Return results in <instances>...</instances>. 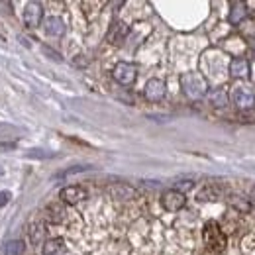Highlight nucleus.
<instances>
[{
    "label": "nucleus",
    "mask_w": 255,
    "mask_h": 255,
    "mask_svg": "<svg viewBox=\"0 0 255 255\" xmlns=\"http://www.w3.org/2000/svg\"><path fill=\"white\" fill-rule=\"evenodd\" d=\"M30 232V240H32V244H37L39 240H41V236H43V226L41 224H30V228H28Z\"/></svg>",
    "instance_id": "a211bd4d"
},
{
    "label": "nucleus",
    "mask_w": 255,
    "mask_h": 255,
    "mask_svg": "<svg viewBox=\"0 0 255 255\" xmlns=\"http://www.w3.org/2000/svg\"><path fill=\"white\" fill-rule=\"evenodd\" d=\"M10 198H12V194H10L8 191L0 192V206H6V204L10 202Z\"/></svg>",
    "instance_id": "412c9836"
},
{
    "label": "nucleus",
    "mask_w": 255,
    "mask_h": 255,
    "mask_svg": "<svg viewBox=\"0 0 255 255\" xmlns=\"http://www.w3.org/2000/svg\"><path fill=\"white\" fill-rule=\"evenodd\" d=\"M112 77H114L116 83H120L124 87H129V85H133V81L137 77V67L133 63L120 61V63H116V67L112 69Z\"/></svg>",
    "instance_id": "7ed1b4c3"
},
{
    "label": "nucleus",
    "mask_w": 255,
    "mask_h": 255,
    "mask_svg": "<svg viewBox=\"0 0 255 255\" xmlns=\"http://www.w3.org/2000/svg\"><path fill=\"white\" fill-rule=\"evenodd\" d=\"M108 192H110L112 198H116V200H129V198L135 196V191L126 187V185H112V187H108Z\"/></svg>",
    "instance_id": "f8f14e48"
},
{
    "label": "nucleus",
    "mask_w": 255,
    "mask_h": 255,
    "mask_svg": "<svg viewBox=\"0 0 255 255\" xmlns=\"http://www.w3.org/2000/svg\"><path fill=\"white\" fill-rule=\"evenodd\" d=\"M230 75L234 79H246L250 75V63H248V59H244V57L234 59L232 65H230Z\"/></svg>",
    "instance_id": "9b49d317"
},
{
    "label": "nucleus",
    "mask_w": 255,
    "mask_h": 255,
    "mask_svg": "<svg viewBox=\"0 0 255 255\" xmlns=\"http://www.w3.org/2000/svg\"><path fill=\"white\" fill-rule=\"evenodd\" d=\"M181 89L192 100H198V98H202V96L208 93V85H206V81L198 73H187V75H183L181 77Z\"/></svg>",
    "instance_id": "f257e3e1"
},
{
    "label": "nucleus",
    "mask_w": 255,
    "mask_h": 255,
    "mask_svg": "<svg viewBox=\"0 0 255 255\" xmlns=\"http://www.w3.org/2000/svg\"><path fill=\"white\" fill-rule=\"evenodd\" d=\"M43 18V6L39 2H28L24 8V24L28 28H37Z\"/></svg>",
    "instance_id": "39448f33"
},
{
    "label": "nucleus",
    "mask_w": 255,
    "mask_h": 255,
    "mask_svg": "<svg viewBox=\"0 0 255 255\" xmlns=\"http://www.w3.org/2000/svg\"><path fill=\"white\" fill-rule=\"evenodd\" d=\"M24 252V244L20 240H12L4 244V254L6 255H22Z\"/></svg>",
    "instance_id": "f3484780"
},
{
    "label": "nucleus",
    "mask_w": 255,
    "mask_h": 255,
    "mask_svg": "<svg viewBox=\"0 0 255 255\" xmlns=\"http://www.w3.org/2000/svg\"><path fill=\"white\" fill-rule=\"evenodd\" d=\"M252 200H255V187H254V191H252Z\"/></svg>",
    "instance_id": "4be33fe9"
},
{
    "label": "nucleus",
    "mask_w": 255,
    "mask_h": 255,
    "mask_svg": "<svg viewBox=\"0 0 255 255\" xmlns=\"http://www.w3.org/2000/svg\"><path fill=\"white\" fill-rule=\"evenodd\" d=\"M161 204H163L165 210H169V212H177V210L185 208L187 198H185L183 192H179V191H167L163 196H161Z\"/></svg>",
    "instance_id": "20e7f679"
},
{
    "label": "nucleus",
    "mask_w": 255,
    "mask_h": 255,
    "mask_svg": "<svg viewBox=\"0 0 255 255\" xmlns=\"http://www.w3.org/2000/svg\"><path fill=\"white\" fill-rule=\"evenodd\" d=\"M202 238H204V244L210 252L214 254H222L224 248H226V236L220 230V226L216 222H206L204 224V232H202Z\"/></svg>",
    "instance_id": "f03ea898"
},
{
    "label": "nucleus",
    "mask_w": 255,
    "mask_h": 255,
    "mask_svg": "<svg viewBox=\"0 0 255 255\" xmlns=\"http://www.w3.org/2000/svg\"><path fill=\"white\" fill-rule=\"evenodd\" d=\"M89 169H91L89 165H77V167H69L67 171L59 173L55 179H65V177H69V175H75V173H83V171H89Z\"/></svg>",
    "instance_id": "6ab92c4d"
},
{
    "label": "nucleus",
    "mask_w": 255,
    "mask_h": 255,
    "mask_svg": "<svg viewBox=\"0 0 255 255\" xmlns=\"http://www.w3.org/2000/svg\"><path fill=\"white\" fill-rule=\"evenodd\" d=\"M192 185H194L192 181H181V183H177V187H175L173 191H179V192H181V191H191Z\"/></svg>",
    "instance_id": "aec40b11"
},
{
    "label": "nucleus",
    "mask_w": 255,
    "mask_h": 255,
    "mask_svg": "<svg viewBox=\"0 0 255 255\" xmlns=\"http://www.w3.org/2000/svg\"><path fill=\"white\" fill-rule=\"evenodd\" d=\"M244 18H246V4H244V2H234V4H232L230 22H232V24H240Z\"/></svg>",
    "instance_id": "2eb2a0df"
},
{
    "label": "nucleus",
    "mask_w": 255,
    "mask_h": 255,
    "mask_svg": "<svg viewBox=\"0 0 255 255\" xmlns=\"http://www.w3.org/2000/svg\"><path fill=\"white\" fill-rule=\"evenodd\" d=\"M210 102H212L216 108H226V106H228V93H226L224 89L212 91V93H210Z\"/></svg>",
    "instance_id": "dca6fc26"
},
{
    "label": "nucleus",
    "mask_w": 255,
    "mask_h": 255,
    "mask_svg": "<svg viewBox=\"0 0 255 255\" xmlns=\"http://www.w3.org/2000/svg\"><path fill=\"white\" fill-rule=\"evenodd\" d=\"M43 28H45V33H47V35H51V37H61L65 33V22L61 18H57V16H51V18L45 20Z\"/></svg>",
    "instance_id": "9d476101"
},
{
    "label": "nucleus",
    "mask_w": 255,
    "mask_h": 255,
    "mask_svg": "<svg viewBox=\"0 0 255 255\" xmlns=\"http://www.w3.org/2000/svg\"><path fill=\"white\" fill-rule=\"evenodd\" d=\"M65 252L63 240H49L43 246V255H61Z\"/></svg>",
    "instance_id": "4468645a"
},
{
    "label": "nucleus",
    "mask_w": 255,
    "mask_h": 255,
    "mask_svg": "<svg viewBox=\"0 0 255 255\" xmlns=\"http://www.w3.org/2000/svg\"><path fill=\"white\" fill-rule=\"evenodd\" d=\"M220 194H222V191L216 185H206L202 191L198 192V200L200 202H212V200H218Z\"/></svg>",
    "instance_id": "ddd939ff"
},
{
    "label": "nucleus",
    "mask_w": 255,
    "mask_h": 255,
    "mask_svg": "<svg viewBox=\"0 0 255 255\" xmlns=\"http://www.w3.org/2000/svg\"><path fill=\"white\" fill-rule=\"evenodd\" d=\"M232 100H234V104H236L238 108H242V110H254L255 108V95L250 89H244V87L236 89L234 95H232Z\"/></svg>",
    "instance_id": "423d86ee"
},
{
    "label": "nucleus",
    "mask_w": 255,
    "mask_h": 255,
    "mask_svg": "<svg viewBox=\"0 0 255 255\" xmlns=\"http://www.w3.org/2000/svg\"><path fill=\"white\" fill-rule=\"evenodd\" d=\"M126 35H128L126 24H124V22H114L112 28H110V32H108V35H106V39H108L110 43H114V45H120Z\"/></svg>",
    "instance_id": "1a4fd4ad"
},
{
    "label": "nucleus",
    "mask_w": 255,
    "mask_h": 255,
    "mask_svg": "<svg viewBox=\"0 0 255 255\" xmlns=\"http://www.w3.org/2000/svg\"><path fill=\"white\" fill-rule=\"evenodd\" d=\"M165 91H167V87H165V83L161 79H149L145 89H143V95L151 102H159V100L165 98Z\"/></svg>",
    "instance_id": "0eeeda50"
},
{
    "label": "nucleus",
    "mask_w": 255,
    "mask_h": 255,
    "mask_svg": "<svg viewBox=\"0 0 255 255\" xmlns=\"http://www.w3.org/2000/svg\"><path fill=\"white\" fill-rule=\"evenodd\" d=\"M59 198L65 204H77L87 198V191L83 187H65L63 191L59 192Z\"/></svg>",
    "instance_id": "6e6552de"
}]
</instances>
